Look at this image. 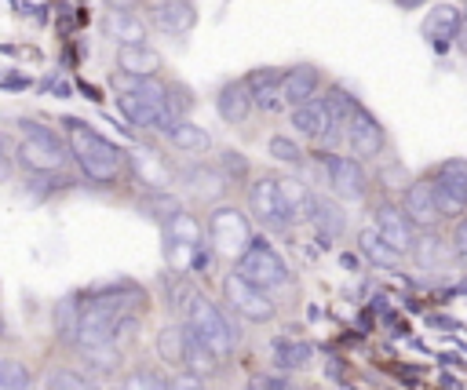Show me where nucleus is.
Instances as JSON below:
<instances>
[{
    "label": "nucleus",
    "instance_id": "1",
    "mask_svg": "<svg viewBox=\"0 0 467 390\" xmlns=\"http://www.w3.org/2000/svg\"><path fill=\"white\" fill-rule=\"evenodd\" d=\"M62 131H66V146H69V157L77 160L80 175L95 186H113L117 179H124L128 171V153L106 139L102 131H95L88 120L80 117H62Z\"/></svg>",
    "mask_w": 467,
    "mask_h": 390
},
{
    "label": "nucleus",
    "instance_id": "2",
    "mask_svg": "<svg viewBox=\"0 0 467 390\" xmlns=\"http://www.w3.org/2000/svg\"><path fill=\"white\" fill-rule=\"evenodd\" d=\"M117 80H120L117 106H120L124 120L139 131L168 135V128L179 120L168 106V84L161 77H124V73H117Z\"/></svg>",
    "mask_w": 467,
    "mask_h": 390
},
{
    "label": "nucleus",
    "instance_id": "3",
    "mask_svg": "<svg viewBox=\"0 0 467 390\" xmlns=\"http://www.w3.org/2000/svg\"><path fill=\"white\" fill-rule=\"evenodd\" d=\"M18 135L22 139L15 146V157L26 171H62V164L69 160V146L55 128L33 117H18Z\"/></svg>",
    "mask_w": 467,
    "mask_h": 390
},
{
    "label": "nucleus",
    "instance_id": "4",
    "mask_svg": "<svg viewBox=\"0 0 467 390\" xmlns=\"http://www.w3.org/2000/svg\"><path fill=\"white\" fill-rule=\"evenodd\" d=\"M182 313H186V324H190L219 357H230V354L237 350V328H234V321L219 310L215 299H208L204 292H190Z\"/></svg>",
    "mask_w": 467,
    "mask_h": 390
},
{
    "label": "nucleus",
    "instance_id": "5",
    "mask_svg": "<svg viewBox=\"0 0 467 390\" xmlns=\"http://www.w3.org/2000/svg\"><path fill=\"white\" fill-rule=\"evenodd\" d=\"M244 200H248V211H252V219H255L263 230H274V233H281V230L296 226V222H292V211H288V204H285V190H281V179H274V175H255V179L248 182V193H244Z\"/></svg>",
    "mask_w": 467,
    "mask_h": 390
},
{
    "label": "nucleus",
    "instance_id": "6",
    "mask_svg": "<svg viewBox=\"0 0 467 390\" xmlns=\"http://www.w3.org/2000/svg\"><path fill=\"white\" fill-rule=\"evenodd\" d=\"M288 120H292V131L299 139H310L321 149H328V146H336V139H343V120L332 113V106H328L325 95L321 98H310L303 106H292L288 109Z\"/></svg>",
    "mask_w": 467,
    "mask_h": 390
},
{
    "label": "nucleus",
    "instance_id": "7",
    "mask_svg": "<svg viewBox=\"0 0 467 390\" xmlns=\"http://www.w3.org/2000/svg\"><path fill=\"white\" fill-rule=\"evenodd\" d=\"M204 233H208V244L219 251V255H230L237 259L248 241H252V222L241 208H230V204H215L208 211V222H204Z\"/></svg>",
    "mask_w": 467,
    "mask_h": 390
},
{
    "label": "nucleus",
    "instance_id": "8",
    "mask_svg": "<svg viewBox=\"0 0 467 390\" xmlns=\"http://www.w3.org/2000/svg\"><path fill=\"white\" fill-rule=\"evenodd\" d=\"M237 273H244L252 284L274 292V288H285L288 284V262L277 255V248L263 237H252L248 248L237 255Z\"/></svg>",
    "mask_w": 467,
    "mask_h": 390
},
{
    "label": "nucleus",
    "instance_id": "9",
    "mask_svg": "<svg viewBox=\"0 0 467 390\" xmlns=\"http://www.w3.org/2000/svg\"><path fill=\"white\" fill-rule=\"evenodd\" d=\"M223 299H226V306H230L234 313H241L244 321L263 324V321H274V317H277V303L270 299V292L259 288V284H252V281H248L244 273H237V270H230V273L223 277Z\"/></svg>",
    "mask_w": 467,
    "mask_h": 390
},
{
    "label": "nucleus",
    "instance_id": "10",
    "mask_svg": "<svg viewBox=\"0 0 467 390\" xmlns=\"http://www.w3.org/2000/svg\"><path fill=\"white\" fill-rule=\"evenodd\" d=\"M343 142H347V153L358 157L361 164L368 160H379L383 149H387V131L379 124V117L368 109V106H358L347 120H343Z\"/></svg>",
    "mask_w": 467,
    "mask_h": 390
},
{
    "label": "nucleus",
    "instance_id": "11",
    "mask_svg": "<svg viewBox=\"0 0 467 390\" xmlns=\"http://www.w3.org/2000/svg\"><path fill=\"white\" fill-rule=\"evenodd\" d=\"M431 182H434V197H438L441 219L467 215V157H445L431 171Z\"/></svg>",
    "mask_w": 467,
    "mask_h": 390
},
{
    "label": "nucleus",
    "instance_id": "12",
    "mask_svg": "<svg viewBox=\"0 0 467 390\" xmlns=\"http://www.w3.org/2000/svg\"><path fill=\"white\" fill-rule=\"evenodd\" d=\"M321 171H325L328 190L339 200H365L368 171H365V164L358 157H350V153H321Z\"/></svg>",
    "mask_w": 467,
    "mask_h": 390
},
{
    "label": "nucleus",
    "instance_id": "13",
    "mask_svg": "<svg viewBox=\"0 0 467 390\" xmlns=\"http://www.w3.org/2000/svg\"><path fill=\"white\" fill-rule=\"evenodd\" d=\"M401 208H405V215H409L412 226H420V230H434V222L441 219V211H438V197H434V182H431V175H427V179H412V182H405V190H401Z\"/></svg>",
    "mask_w": 467,
    "mask_h": 390
},
{
    "label": "nucleus",
    "instance_id": "14",
    "mask_svg": "<svg viewBox=\"0 0 467 390\" xmlns=\"http://www.w3.org/2000/svg\"><path fill=\"white\" fill-rule=\"evenodd\" d=\"M372 230H376L387 244H394L398 251H409V248H412V241H416V233H412V222H409L405 208H401V204H394V200H379V204L372 208Z\"/></svg>",
    "mask_w": 467,
    "mask_h": 390
},
{
    "label": "nucleus",
    "instance_id": "15",
    "mask_svg": "<svg viewBox=\"0 0 467 390\" xmlns=\"http://www.w3.org/2000/svg\"><path fill=\"white\" fill-rule=\"evenodd\" d=\"M321 87H325V73L310 62H299L292 69H285V80H281V106H303L310 98H321Z\"/></svg>",
    "mask_w": 467,
    "mask_h": 390
},
{
    "label": "nucleus",
    "instance_id": "16",
    "mask_svg": "<svg viewBox=\"0 0 467 390\" xmlns=\"http://www.w3.org/2000/svg\"><path fill=\"white\" fill-rule=\"evenodd\" d=\"M146 15L164 36H186L197 26V4L193 0H153L146 7Z\"/></svg>",
    "mask_w": 467,
    "mask_h": 390
},
{
    "label": "nucleus",
    "instance_id": "17",
    "mask_svg": "<svg viewBox=\"0 0 467 390\" xmlns=\"http://www.w3.org/2000/svg\"><path fill=\"white\" fill-rule=\"evenodd\" d=\"M460 26H463V11L456 7V4H434L431 11H427V18H423V36L441 51L449 40H456L460 36Z\"/></svg>",
    "mask_w": 467,
    "mask_h": 390
},
{
    "label": "nucleus",
    "instance_id": "18",
    "mask_svg": "<svg viewBox=\"0 0 467 390\" xmlns=\"http://www.w3.org/2000/svg\"><path fill=\"white\" fill-rule=\"evenodd\" d=\"M241 80H244V87H248V95H252V102H255L259 109L281 106V80H285V69H277V66H255V69H248Z\"/></svg>",
    "mask_w": 467,
    "mask_h": 390
},
{
    "label": "nucleus",
    "instance_id": "19",
    "mask_svg": "<svg viewBox=\"0 0 467 390\" xmlns=\"http://www.w3.org/2000/svg\"><path fill=\"white\" fill-rule=\"evenodd\" d=\"M164 58L150 44H120L117 47V73L124 77H161Z\"/></svg>",
    "mask_w": 467,
    "mask_h": 390
},
{
    "label": "nucleus",
    "instance_id": "20",
    "mask_svg": "<svg viewBox=\"0 0 467 390\" xmlns=\"http://www.w3.org/2000/svg\"><path fill=\"white\" fill-rule=\"evenodd\" d=\"M252 109H255V102H252L244 80H226V84L219 87V95H215V113H219L223 124H244Z\"/></svg>",
    "mask_w": 467,
    "mask_h": 390
},
{
    "label": "nucleus",
    "instance_id": "21",
    "mask_svg": "<svg viewBox=\"0 0 467 390\" xmlns=\"http://www.w3.org/2000/svg\"><path fill=\"white\" fill-rule=\"evenodd\" d=\"M102 29L117 44H146V33H150L146 18L135 15V11H128V7H109L106 18H102Z\"/></svg>",
    "mask_w": 467,
    "mask_h": 390
},
{
    "label": "nucleus",
    "instance_id": "22",
    "mask_svg": "<svg viewBox=\"0 0 467 390\" xmlns=\"http://www.w3.org/2000/svg\"><path fill=\"white\" fill-rule=\"evenodd\" d=\"M186 186H190V193L193 197H201V200H223L226 197V190H230V179L223 175V168H212V164H193L186 175Z\"/></svg>",
    "mask_w": 467,
    "mask_h": 390
},
{
    "label": "nucleus",
    "instance_id": "23",
    "mask_svg": "<svg viewBox=\"0 0 467 390\" xmlns=\"http://www.w3.org/2000/svg\"><path fill=\"white\" fill-rule=\"evenodd\" d=\"M358 251H361L372 266H379V270H398V266H401V259H405V251H398L394 244H387L372 226L358 233Z\"/></svg>",
    "mask_w": 467,
    "mask_h": 390
},
{
    "label": "nucleus",
    "instance_id": "24",
    "mask_svg": "<svg viewBox=\"0 0 467 390\" xmlns=\"http://www.w3.org/2000/svg\"><path fill=\"white\" fill-rule=\"evenodd\" d=\"M179 153H204V149H212V135L201 128V124H193L190 117H179L171 128H168V135H164Z\"/></svg>",
    "mask_w": 467,
    "mask_h": 390
},
{
    "label": "nucleus",
    "instance_id": "25",
    "mask_svg": "<svg viewBox=\"0 0 467 390\" xmlns=\"http://www.w3.org/2000/svg\"><path fill=\"white\" fill-rule=\"evenodd\" d=\"M219 354L186 324V354H182V364H186V372H193V375H212L215 368H219Z\"/></svg>",
    "mask_w": 467,
    "mask_h": 390
},
{
    "label": "nucleus",
    "instance_id": "26",
    "mask_svg": "<svg viewBox=\"0 0 467 390\" xmlns=\"http://www.w3.org/2000/svg\"><path fill=\"white\" fill-rule=\"evenodd\" d=\"M182 354H186V321H168L157 332V357L164 364H182Z\"/></svg>",
    "mask_w": 467,
    "mask_h": 390
},
{
    "label": "nucleus",
    "instance_id": "27",
    "mask_svg": "<svg viewBox=\"0 0 467 390\" xmlns=\"http://www.w3.org/2000/svg\"><path fill=\"white\" fill-rule=\"evenodd\" d=\"M139 208H142V215H150L153 222H161V226H164V222H171V219L182 211V200H179L171 190H164V186H161V190H150V193L142 197V204H139Z\"/></svg>",
    "mask_w": 467,
    "mask_h": 390
},
{
    "label": "nucleus",
    "instance_id": "28",
    "mask_svg": "<svg viewBox=\"0 0 467 390\" xmlns=\"http://www.w3.org/2000/svg\"><path fill=\"white\" fill-rule=\"evenodd\" d=\"M314 361V346L310 343H303V339H281V343H274V364L281 368V372H299V368H306Z\"/></svg>",
    "mask_w": 467,
    "mask_h": 390
},
{
    "label": "nucleus",
    "instance_id": "29",
    "mask_svg": "<svg viewBox=\"0 0 467 390\" xmlns=\"http://www.w3.org/2000/svg\"><path fill=\"white\" fill-rule=\"evenodd\" d=\"M80 310H84V299L80 295H62L55 303V335L73 343L77 339V324H80Z\"/></svg>",
    "mask_w": 467,
    "mask_h": 390
},
{
    "label": "nucleus",
    "instance_id": "30",
    "mask_svg": "<svg viewBox=\"0 0 467 390\" xmlns=\"http://www.w3.org/2000/svg\"><path fill=\"white\" fill-rule=\"evenodd\" d=\"M412 259L423 266V270H438L441 262H445V241L438 237V233H431V230H423L416 241H412Z\"/></svg>",
    "mask_w": 467,
    "mask_h": 390
},
{
    "label": "nucleus",
    "instance_id": "31",
    "mask_svg": "<svg viewBox=\"0 0 467 390\" xmlns=\"http://www.w3.org/2000/svg\"><path fill=\"white\" fill-rule=\"evenodd\" d=\"M310 222L317 226V233L321 237H336L339 230H343V211H339V204H332L328 197H314V211H310Z\"/></svg>",
    "mask_w": 467,
    "mask_h": 390
},
{
    "label": "nucleus",
    "instance_id": "32",
    "mask_svg": "<svg viewBox=\"0 0 467 390\" xmlns=\"http://www.w3.org/2000/svg\"><path fill=\"white\" fill-rule=\"evenodd\" d=\"M266 153H270L274 160L288 164V168H303V164H306V153H303V146H299L292 135H270V139H266Z\"/></svg>",
    "mask_w": 467,
    "mask_h": 390
},
{
    "label": "nucleus",
    "instance_id": "33",
    "mask_svg": "<svg viewBox=\"0 0 467 390\" xmlns=\"http://www.w3.org/2000/svg\"><path fill=\"white\" fill-rule=\"evenodd\" d=\"M0 390H33V372L22 361L4 357L0 361Z\"/></svg>",
    "mask_w": 467,
    "mask_h": 390
},
{
    "label": "nucleus",
    "instance_id": "34",
    "mask_svg": "<svg viewBox=\"0 0 467 390\" xmlns=\"http://www.w3.org/2000/svg\"><path fill=\"white\" fill-rule=\"evenodd\" d=\"M44 390H95V386H91L88 375H80L73 368H55V372H47Z\"/></svg>",
    "mask_w": 467,
    "mask_h": 390
},
{
    "label": "nucleus",
    "instance_id": "35",
    "mask_svg": "<svg viewBox=\"0 0 467 390\" xmlns=\"http://www.w3.org/2000/svg\"><path fill=\"white\" fill-rule=\"evenodd\" d=\"M124 390H171V379H164V375L153 372V368H139V372L128 375Z\"/></svg>",
    "mask_w": 467,
    "mask_h": 390
},
{
    "label": "nucleus",
    "instance_id": "36",
    "mask_svg": "<svg viewBox=\"0 0 467 390\" xmlns=\"http://www.w3.org/2000/svg\"><path fill=\"white\" fill-rule=\"evenodd\" d=\"M80 354L95 372H113L120 364V346H95V350H80Z\"/></svg>",
    "mask_w": 467,
    "mask_h": 390
},
{
    "label": "nucleus",
    "instance_id": "37",
    "mask_svg": "<svg viewBox=\"0 0 467 390\" xmlns=\"http://www.w3.org/2000/svg\"><path fill=\"white\" fill-rule=\"evenodd\" d=\"M219 168H223V175L230 179V182H237V179H248V160L237 153V149H223V157H219Z\"/></svg>",
    "mask_w": 467,
    "mask_h": 390
},
{
    "label": "nucleus",
    "instance_id": "38",
    "mask_svg": "<svg viewBox=\"0 0 467 390\" xmlns=\"http://www.w3.org/2000/svg\"><path fill=\"white\" fill-rule=\"evenodd\" d=\"M168 106H171L175 117H186V113L193 109V95H190V87H186V84H168Z\"/></svg>",
    "mask_w": 467,
    "mask_h": 390
},
{
    "label": "nucleus",
    "instance_id": "39",
    "mask_svg": "<svg viewBox=\"0 0 467 390\" xmlns=\"http://www.w3.org/2000/svg\"><path fill=\"white\" fill-rule=\"evenodd\" d=\"M449 248L460 262H467V215L452 219V237H449Z\"/></svg>",
    "mask_w": 467,
    "mask_h": 390
},
{
    "label": "nucleus",
    "instance_id": "40",
    "mask_svg": "<svg viewBox=\"0 0 467 390\" xmlns=\"http://www.w3.org/2000/svg\"><path fill=\"white\" fill-rule=\"evenodd\" d=\"M248 390H296V386H292V379H285V375H255V379L248 383Z\"/></svg>",
    "mask_w": 467,
    "mask_h": 390
},
{
    "label": "nucleus",
    "instance_id": "41",
    "mask_svg": "<svg viewBox=\"0 0 467 390\" xmlns=\"http://www.w3.org/2000/svg\"><path fill=\"white\" fill-rule=\"evenodd\" d=\"M171 390H204V375H193V372H182L171 379Z\"/></svg>",
    "mask_w": 467,
    "mask_h": 390
},
{
    "label": "nucleus",
    "instance_id": "42",
    "mask_svg": "<svg viewBox=\"0 0 467 390\" xmlns=\"http://www.w3.org/2000/svg\"><path fill=\"white\" fill-rule=\"evenodd\" d=\"M0 84H4V87H29V77H26V73H7Z\"/></svg>",
    "mask_w": 467,
    "mask_h": 390
},
{
    "label": "nucleus",
    "instance_id": "43",
    "mask_svg": "<svg viewBox=\"0 0 467 390\" xmlns=\"http://www.w3.org/2000/svg\"><path fill=\"white\" fill-rule=\"evenodd\" d=\"M456 44H460V51L467 55V15H463V26H460V36H456Z\"/></svg>",
    "mask_w": 467,
    "mask_h": 390
},
{
    "label": "nucleus",
    "instance_id": "44",
    "mask_svg": "<svg viewBox=\"0 0 467 390\" xmlns=\"http://www.w3.org/2000/svg\"><path fill=\"white\" fill-rule=\"evenodd\" d=\"M7 179H11V160L0 157V182H7Z\"/></svg>",
    "mask_w": 467,
    "mask_h": 390
},
{
    "label": "nucleus",
    "instance_id": "45",
    "mask_svg": "<svg viewBox=\"0 0 467 390\" xmlns=\"http://www.w3.org/2000/svg\"><path fill=\"white\" fill-rule=\"evenodd\" d=\"M394 4H398V7H401V11H412V7H423V4H427V0H394Z\"/></svg>",
    "mask_w": 467,
    "mask_h": 390
},
{
    "label": "nucleus",
    "instance_id": "46",
    "mask_svg": "<svg viewBox=\"0 0 467 390\" xmlns=\"http://www.w3.org/2000/svg\"><path fill=\"white\" fill-rule=\"evenodd\" d=\"M0 157H7V139L0 135Z\"/></svg>",
    "mask_w": 467,
    "mask_h": 390
},
{
    "label": "nucleus",
    "instance_id": "47",
    "mask_svg": "<svg viewBox=\"0 0 467 390\" xmlns=\"http://www.w3.org/2000/svg\"><path fill=\"white\" fill-rule=\"evenodd\" d=\"M109 390H124V386H109Z\"/></svg>",
    "mask_w": 467,
    "mask_h": 390
},
{
    "label": "nucleus",
    "instance_id": "48",
    "mask_svg": "<svg viewBox=\"0 0 467 390\" xmlns=\"http://www.w3.org/2000/svg\"><path fill=\"white\" fill-rule=\"evenodd\" d=\"M0 332H4V321H0Z\"/></svg>",
    "mask_w": 467,
    "mask_h": 390
}]
</instances>
